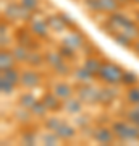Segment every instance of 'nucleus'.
<instances>
[{
    "mask_svg": "<svg viewBox=\"0 0 139 146\" xmlns=\"http://www.w3.org/2000/svg\"><path fill=\"white\" fill-rule=\"evenodd\" d=\"M123 73L125 70L120 65L113 62H102V67L99 70V78L102 80L103 83L110 84V86H113V84H120L121 83V80H123Z\"/></svg>",
    "mask_w": 139,
    "mask_h": 146,
    "instance_id": "nucleus-1",
    "label": "nucleus"
},
{
    "mask_svg": "<svg viewBox=\"0 0 139 146\" xmlns=\"http://www.w3.org/2000/svg\"><path fill=\"white\" fill-rule=\"evenodd\" d=\"M45 62L49 63L55 72L62 73V75H67V73L70 72V70L67 68V65H65V58L62 57V54L60 52H47Z\"/></svg>",
    "mask_w": 139,
    "mask_h": 146,
    "instance_id": "nucleus-2",
    "label": "nucleus"
},
{
    "mask_svg": "<svg viewBox=\"0 0 139 146\" xmlns=\"http://www.w3.org/2000/svg\"><path fill=\"white\" fill-rule=\"evenodd\" d=\"M99 91H100V89H96L94 86L84 83V86L79 88V99H81L82 102H88V104L97 102L99 101Z\"/></svg>",
    "mask_w": 139,
    "mask_h": 146,
    "instance_id": "nucleus-3",
    "label": "nucleus"
},
{
    "mask_svg": "<svg viewBox=\"0 0 139 146\" xmlns=\"http://www.w3.org/2000/svg\"><path fill=\"white\" fill-rule=\"evenodd\" d=\"M32 34H34V33H32L31 29H18V31H16L18 42H20L21 46L28 47L29 50H31V49H37V47H39V44H37V42H34Z\"/></svg>",
    "mask_w": 139,
    "mask_h": 146,
    "instance_id": "nucleus-4",
    "label": "nucleus"
},
{
    "mask_svg": "<svg viewBox=\"0 0 139 146\" xmlns=\"http://www.w3.org/2000/svg\"><path fill=\"white\" fill-rule=\"evenodd\" d=\"M94 140L97 141V143H100V145H110L112 141H113V130L112 128H105V127H100V128H97V130H94L92 133Z\"/></svg>",
    "mask_w": 139,
    "mask_h": 146,
    "instance_id": "nucleus-5",
    "label": "nucleus"
},
{
    "mask_svg": "<svg viewBox=\"0 0 139 146\" xmlns=\"http://www.w3.org/2000/svg\"><path fill=\"white\" fill-rule=\"evenodd\" d=\"M24 88H36L37 84L41 83V75L36 73L34 70H26L21 73V81H20Z\"/></svg>",
    "mask_w": 139,
    "mask_h": 146,
    "instance_id": "nucleus-6",
    "label": "nucleus"
},
{
    "mask_svg": "<svg viewBox=\"0 0 139 146\" xmlns=\"http://www.w3.org/2000/svg\"><path fill=\"white\" fill-rule=\"evenodd\" d=\"M42 102L45 104V107L50 112H57V110H60L62 109V102H60V98H58L57 94L53 93H47V94H44L42 96Z\"/></svg>",
    "mask_w": 139,
    "mask_h": 146,
    "instance_id": "nucleus-7",
    "label": "nucleus"
},
{
    "mask_svg": "<svg viewBox=\"0 0 139 146\" xmlns=\"http://www.w3.org/2000/svg\"><path fill=\"white\" fill-rule=\"evenodd\" d=\"M49 23L44 20H32L31 25H29V29L34 33V36L37 37H47V33H49Z\"/></svg>",
    "mask_w": 139,
    "mask_h": 146,
    "instance_id": "nucleus-8",
    "label": "nucleus"
},
{
    "mask_svg": "<svg viewBox=\"0 0 139 146\" xmlns=\"http://www.w3.org/2000/svg\"><path fill=\"white\" fill-rule=\"evenodd\" d=\"M15 62H16V58H15V55H13V52L5 50V47H3L2 52H0V70L3 72V70L13 68L15 67Z\"/></svg>",
    "mask_w": 139,
    "mask_h": 146,
    "instance_id": "nucleus-9",
    "label": "nucleus"
},
{
    "mask_svg": "<svg viewBox=\"0 0 139 146\" xmlns=\"http://www.w3.org/2000/svg\"><path fill=\"white\" fill-rule=\"evenodd\" d=\"M53 93L57 94L60 99L67 101V99H70V98H71L73 88L68 83H65V81H60V83H57L55 86H53Z\"/></svg>",
    "mask_w": 139,
    "mask_h": 146,
    "instance_id": "nucleus-10",
    "label": "nucleus"
},
{
    "mask_svg": "<svg viewBox=\"0 0 139 146\" xmlns=\"http://www.w3.org/2000/svg\"><path fill=\"white\" fill-rule=\"evenodd\" d=\"M128 127L129 123L123 122V120H118V122H115L113 125H112V130H113L115 136H118L120 140L126 141V135H128Z\"/></svg>",
    "mask_w": 139,
    "mask_h": 146,
    "instance_id": "nucleus-11",
    "label": "nucleus"
},
{
    "mask_svg": "<svg viewBox=\"0 0 139 146\" xmlns=\"http://www.w3.org/2000/svg\"><path fill=\"white\" fill-rule=\"evenodd\" d=\"M94 76H96V75H94L92 72H89L84 65L76 68V72H74V78H76L78 81H81V83H91Z\"/></svg>",
    "mask_w": 139,
    "mask_h": 146,
    "instance_id": "nucleus-12",
    "label": "nucleus"
},
{
    "mask_svg": "<svg viewBox=\"0 0 139 146\" xmlns=\"http://www.w3.org/2000/svg\"><path fill=\"white\" fill-rule=\"evenodd\" d=\"M58 135V138L63 141H68V140H71L73 136H74V128L73 127H70L68 123H62V125L58 127V130L55 131Z\"/></svg>",
    "mask_w": 139,
    "mask_h": 146,
    "instance_id": "nucleus-13",
    "label": "nucleus"
},
{
    "mask_svg": "<svg viewBox=\"0 0 139 146\" xmlns=\"http://www.w3.org/2000/svg\"><path fill=\"white\" fill-rule=\"evenodd\" d=\"M113 39L117 41V44H120V46L126 47V49H133V44H134V39H131V37L128 36V34H125L123 31H118L113 34Z\"/></svg>",
    "mask_w": 139,
    "mask_h": 146,
    "instance_id": "nucleus-14",
    "label": "nucleus"
},
{
    "mask_svg": "<svg viewBox=\"0 0 139 146\" xmlns=\"http://www.w3.org/2000/svg\"><path fill=\"white\" fill-rule=\"evenodd\" d=\"M82 36L79 34V33H71L68 37H65V41H63V44H67V46L73 47V49H79V47L82 46Z\"/></svg>",
    "mask_w": 139,
    "mask_h": 146,
    "instance_id": "nucleus-15",
    "label": "nucleus"
},
{
    "mask_svg": "<svg viewBox=\"0 0 139 146\" xmlns=\"http://www.w3.org/2000/svg\"><path fill=\"white\" fill-rule=\"evenodd\" d=\"M99 2H100L102 13H115L120 8L118 0H99Z\"/></svg>",
    "mask_w": 139,
    "mask_h": 146,
    "instance_id": "nucleus-16",
    "label": "nucleus"
},
{
    "mask_svg": "<svg viewBox=\"0 0 139 146\" xmlns=\"http://www.w3.org/2000/svg\"><path fill=\"white\" fill-rule=\"evenodd\" d=\"M11 52H13V55H15V58L18 62H28V57H29V52H31V50H29L28 47L18 44Z\"/></svg>",
    "mask_w": 139,
    "mask_h": 146,
    "instance_id": "nucleus-17",
    "label": "nucleus"
},
{
    "mask_svg": "<svg viewBox=\"0 0 139 146\" xmlns=\"http://www.w3.org/2000/svg\"><path fill=\"white\" fill-rule=\"evenodd\" d=\"M84 67L88 68L89 72H92L94 75H99V70L102 67V62H100L97 57H88L86 62H84Z\"/></svg>",
    "mask_w": 139,
    "mask_h": 146,
    "instance_id": "nucleus-18",
    "label": "nucleus"
},
{
    "mask_svg": "<svg viewBox=\"0 0 139 146\" xmlns=\"http://www.w3.org/2000/svg\"><path fill=\"white\" fill-rule=\"evenodd\" d=\"M2 76H5L7 80H10L11 83H15V84H18L21 81V75L15 67L8 68V70H3V72H2Z\"/></svg>",
    "mask_w": 139,
    "mask_h": 146,
    "instance_id": "nucleus-19",
    "label": "nucleus"
},
{
    "mask_svg": "<svg viewBox=\"0 0 139 146\" xmlns=\"http://www.w3.org/2000/svg\"><path fill=\"white\" fill-rule=\"evenodd\" d=\"M47 23H49V26H50L52 29H55V31H62L63 28H65V21L62 20L60 15H52L50 18L47 20Z\"/></svg>",
    "mask_w": 139,
    "mask_h": 146,
    "instance_id": "nucleus-20",
    "label": "nucleus"
},
{
    "mask_svg": "<svg viewBox=\"0 0 139 146\" xmlns=\"http://www.w3.org/2000/svg\"><path fill=\"white\" fill-rule=\"evenodd\" d=\"M34 104H36V98H34L32 94H29V93L23 94V96L20 98V106L26 110H31V107Z\"/></svg>",
    "mask_w": 139,
    "mask_h": 146,
    "instance_id": "nucleus-21",
    "label": "nucleus"
},
{
    "mask_svg": "<svg viewBox=\"0 0 139 146\" xmlns=\"http://www.w3.org/2000/svg\"><path fill=\"white\" fill-rule=\"evenodd\" d=\"M121 83H123L125 86H128V88L136 86V84H138V75H136V73H133V72H125Z\"/></svg>",
    "mask_w": 139,
    "mask_h": 146,
    "instance_id": "nucleus-22",
    "label": "nucleus"
},
{
    "mask_svg": "<svg viewBox=\"0 0 139 146\" xmlns=\"http://www.w3.org/2000/svg\"><path fill=\"white\" fill-rule=\"evenodd\" d=\"M82 101L79 99H67V110L70 114H78V112H81L82 110V106H81Z\"/></svg>",
    "mask_w": 139,
    "mask_h": 146,
    "instance_id": "nucleus-23",
    "label": "nucleus"
},
{
    "mask_svg": "<svg viewBox=\"0 0 139 146\" xmlns=\"http://www.w3.org/2000/svg\"><path fill=\"white\" fill-rule=\"evenodd\" d=\"M47 110H49V109L45 107V104H44L42 101H36V104L31 107L29 112H31L32 115H37V117H44V115L47 114Z\"/></svg>",
    "mask_w": 139,
    "mask_h": 146,
    "instance_id": "nucleus-24",
    "label": "nucleus"
},
{
    "mask_svg": "<svg viewBox=\"0 0 139 146\" xmlns=\"http://www.w3.org/2000/svg\"><path fill=\"white\" fill-rule=\"evenodd\" d=\"M113 98H115V93L110 91V89H100V91H99V102H102V104L112 102Z\"/></svg>",
    "mask_w": 139,
    "mask_h": 146,
    "instance_id": "nucleus-25",
    "label": "nucleus"
},
{
    "mask_svg": "<svg viewBox=\"0 0 139 146\" xmlns=\"http://www.w3.org/2000/svg\"><path fill=\"white\" fill-rule=\"evenodd\" d=\"M16 84L11 83L10 80H7L5 76H2L0 78V89H2V93L3 94H11L13 93V89H15Z\"/></svg>",
    "mask_w": 139,
    "mask_h": 146,
    "instance_id": "nucleus-26",
    "label": "nucleus"
},
{
    "mask_svg": "<svg viewBox=\"0 0 139 146\" xmlns=\"http://www.w3.org/2000/svg\"><path fill=\"white\" fill-rule=\"evenodd\" d=\"M126 96H128V101L131 104L138 106L139 104V86H131V88L128 89Z\"/></svg>",
    "mask_w": 139,
    "mask_h": 146,
    "instance_id": "nucleus-27",
    "label": "nucleus"
},
{
    "mask_svg": "<svg viewBox=\"0 0 139 146\" xmlns=\"http://www.w3.org/2000/svg\"><path fill=\"white\" fill-rule=\"evenodd\" d=\"M74 50H76V49L67 46V44H63V46L58 49V52L62 54V57L65 58V60H67V58H73V57H74Z\"/></svg>",
    "mask_w": 139,
    "mask_h": 146,
    "instance_id": "nucleus-28",
    "label": "nucleus"
},
{
    "mask_svg": "<svg viewBox=\"0 0 139 146\" xmlns=\"http://www.w3.org/2000/svg\"><path fill=\"white\" fill-rule=\"evenodd\" d=\"M42 55L37 52H29V57H28V63H31L32 67H36V65H39V63H42Z\"/></svg>",
    "mask_w": 139,
    "mask_h": 146,
    "instance_id": "nucleus-29",
    "label": "nucleus"
},
{
    "mask_svg": "<svg viewBox=\"0 0 139 146\" xmlns=\"http://www.w3.org/2000/svg\"><path fill=\"white\" fill-rule=\"evenodd\" d=\"M126 117H128V120L131 122V123H134V125L139 127V107L138 109H131L126 114Z\"/></svg>",
    "mask_w": 139,
    "mask_h": 146,
    "instance_id": "nucleus-30",
    "label": "nucleus"
},
{
    "mask_svg": "<svg viewBox=\"0 0 139 146\" xmlns=\"http://www.w3.org/2000/svg\"><path fill=\"white\" fill-rule=\"evenodd\" d=\"M21 5L24 7L26 10L34 11L39 7V0H21Z\"/></svg>",
    "mask_w": 139,
    "mask_h": 146,
    "instance_id": "nucleus-31",
    "label": "nucleus"
},
{
    "mask_svg": "<svg viewBox=\"0 0 139 146\" xmlns=\"http://www.w3.org/2000/svg\"><path fill=\"white\" fill-rule=\"evenodd\" d=\"M84 3H86V7H88L91 11H102V8H100V2H99V0H86Z\"/></svg>",
    "mask_w": 139,
    "mask_h": 146,
    "instance_id": "nucleus-32",
    "label": "nucleus"
},
{
    "mask_svg": "<svg viewBox=\"0 0 139 146\" xmlns=\"http://www.w3.org/2000/svg\"><path fill=\"white\" fill-rule=\"evenodd\" d=\"M63 122H60L58 119H50V120H47V123H45V127L49 128L50 131H57L58 130V127L62 125Z\"/></svg>",
    "mask_w": 139,
    "mask_h": 146,
    "instance_id": "nucleus-33",
    "label": "nucleus"
},
{
    "mask_svg": "<svg viewBox=\"0 0 139 146\" xmlns=\"http://www.w3.org/2000/svg\"><path fill=\"white\" fill-rule=\"evenodd\" d=\"M23 143H24V145H32V143H34V135H31V133L24 135L23 136Z\"/></svg>",
    "mask_w": 139,
    "mask_h": 146,
    "instance_id": "nucleus-34",
    "label": "nucleus"
},
{
    "mask_svg": "<svg viewBox=\"0 0 139 146\" xmlns=\"http://www.w3.org/2000/svg\"><path fill=\"white\" fill-rule=\"evenodd\" d=\"M133 50H134V54H136V55H139V39H136V41H134Z\"/></svg>",
    "mask_w": 139,
    "mask_h": 146,
    "instance_id": "nucleus-35",
    "label": "nucleus"
},
{
    "mask_svg": "<svg viewBox=\"0 0 139 146\" xmlns=\"http://www.w3.org/2000/svg\"><path fill=\"white\" fill-rule=\"evenodd\" d=\"M120 5H125V3H129V0H118Z\"/></svg>",
    "mask_w": 139,
    "mask_h": 146,
    "instance_id": "nucleus-36",
    "label": "nucleus"
},
{
    "mask_svg": "<svg viewBox=\"0 0 139 146\" xmlns=\"http://www.w3.org/2000/svg\"><path fill=\"white\" fill-rule=\"evenodd\" d=\"M136 21H138V25H139V11L136 13Z\"/></svg>",
    "mask_w": 139,
    "mask_h": 146,
    "instance_id": "nucleus-37",
    "label": "nucleus"
},
{
    "mask_svg": "<svg viewBox=\"0 0 139 146\" xmlns=\"http://www.w3.org/2000/svg\"><path fill=\"white\" fill-rule=\"evenodd\" d=\"M131 3H139V0H129Z\"/></svg>",
    "mask_w": 139,
    "mask_h": 146,
    "instance_id": "nucleus-38",
    "label": "nucleus"
},
{
    "mask_svg": "<svg viewBox=\"0 0 139 146\" xmlns=\"http://www.w3.org/2000/svg\"><path fill=\"white\" fill-rule=\"evenodd\" d=\"M138 107H139V104H138Z\"/></svg>",
    "mask_w": 139,
    "mask_h": 146,
    "instance_id": "nucleus-39",
    "label": "nucleus"
}]
</instances>
